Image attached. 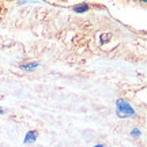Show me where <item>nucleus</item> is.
Wrapping results in <instances>:
<instances>
[{"mask_svg":"<svg viewBox=\"0 0 147 147\" xmlns=\"http://www.w3.org/2000/svg\"><path fill=\"white\" fill-rule=\"evenodd\" d=\"M36 136H37V134L36 132H30V134H29V135H27V138H26V140H25V142L26 143H29L30 142V140H34V139H36Z\"/></svg>","mask_w":147,"mask_h":147,"instance_id":"obj_2","label":"nucleus"},{"mask_svg":"<svg viewBox=\"0 0 147 147\" xmlns=\"http://www.w3.org/2000/svg\"><path fill=\"white\" fill-rule=\"evenodd\" d=\"M87 10V5L86 4H80V5H76L75 7V11L76 12H83V11H86Z\"/></svg>","mask_w":147,"mask_h":147,"instance_id":"obj_3","label":"nucleus"},{"mask_svg":"<svg viewBox=\"0 0 147 147\" xmlns=\"http://www.w3.org/2000/svg\"><path fill=\"white\" fill-rule=\"evenodd\" d=\"M117 108H119V115L120 116H129L134 115V109L127 104L125 101H117Z\"/></svg>","mask_w":147,"mask_h":147,"instance_id":"obj_1","label":"nucleus"}]
</instances>
